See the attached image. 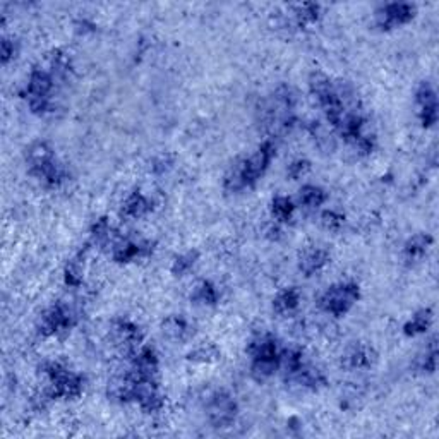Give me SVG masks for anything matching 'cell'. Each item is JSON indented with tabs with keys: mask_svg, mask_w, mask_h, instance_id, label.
I'll list each match as a JSON object with an SVG mask.
<instances>
[{
	"mask_svg": "<svg viewBox=\"0 0 439 439\" xmlns=\"http://www.w3.org/2000/svg\"><path fill=\"white\" fill-rule=\"evenodd\" d=\"M275 154V143L271 139H266L249 158H244V160L232 165L229 172L225 173V178H223V187H225L227 193H241L247 187L256 186V182L268 170Z\"/></svg>",
	"mask_w": 439,
	"mask_h": 439,
	"instance_id": "obj_1",
	"label": "cell"
},
{
	"mask_svg": "<svg viewBox=\"0 0 439 439\" xmlns=\"http://www.w3.org/2000/svg\"><path fill=\"white\" fill-rule=\"evenodd\" d=\"M28 172L45 187H59L66 181L67 173L57 160L54 148L45 141H36L26 149Z\"/></svg>",
	"mask_w": 439,
	"mask_h": 439,
	"instance_id": "obj_2",
	"label": "cell"
},
{
	"mask_svg": "<svg viewBox=\"0 0 439 439\" xmlns=\"http://www.w3.org/2000/svg\"><path fill=\"white\" fill-rule=\"evenodd\" d=\"M42 372L47 376L48 389L45 395L48 400H76L81 397L84 388V380L81 374L72 372L66 365L60 363H45L42 365Z\"/></svg>",
	"mask_w": 439,
	"mask_h": 439,
	"instance_id": "obj_3",
	"label": "cell"
},
{
	"mask_svg": "<svg viewBox=\"0 0 439 439\" xmlns=\"http://www.w3.org/2000/svg\"><path fill=\"white\" fill-rule=\"evenodd\" d=\"M251 359H253V365H251V372H253L254 380L264 381L270 376H273L276 369L282 365V350H280L278 340L270 333L259 335L258 338L251 341L249 348Z\"/></svg>",
	"mask_w": 439,
	"mask_h": 439,
	"instance_id": "obj_4",
	"label": "cell"
},
{
	"mask_svg": "<svg viewBox=\"0 0 439 439\" xmlns=\"http://www.w3.org/2000/svg\"><path fill=\"white\" fill-rule=\"evenodd\" d=\"M295 95L288 86H280L266 101L263 119L273 131H290L295 124Z\"/></svg>",
	"mask_w": 439,
	"mask_h": 439,
	"instance_id": "obj_5",
	"label": "cell"
},
{
	"mask_svg": "<svg viewBox=\"0 0 439 439\" xmlns=\"http://www.w3.org/2000/svg\"><path fill=\"white\" fill-rule=\"evenodd\" d=\"M54 76L50 72L43 71V69L35 67L31 71L24 96H26L30 110L36 115H45V113L52 110L50 95L52 89H54Z\"/></svg>",
	"mask_w": 439,
	"mask_h": 439,
	"instance_id": "obj_6",
	"label": "cell"
},
{
	"mask_svg": "<svg viewBox=\"0 0 439 439\" xmlns=\"http://www.w3.org/2000/svg\"><path fill=\"white\" fill-rule=\"evenodd\" d=\"M360 288L357 283H338L329 287L323 295L319 297V306L328 314L340 318L345 316L359 300Z\"/></svg>",
	"mask_w": 439,
	"mask_h": 439,
	"instance_id": "obj_7",
	"label": "cell"
},
{
	"mask_svg": "<svg viewBox=\"0 0 439 439\" xmlns=\"http://www.w3.org/2000/svg\"><path fill=\"white\" fill-rule=\"evenodd\" d=\"M206 414H208V421L213 428H229L237 418V401H235V398L229 392L218 389V392H215L210 397L208 404H206Z\"/></svg>",
	"mask_w": 439,
	"mask_h": 439,
	"instance_id": "obj_8",
	"label": "cell"
},
{
	"mask_svg": "<svg viewBox=\"0 0 439 439\" xmlns=\"http://www.w3.org/2000/svg\"><path fill=\"white\" fill-rule=\"evenodd\" d=\"M76 324V316L64 304H55L48 307L47 311L40 316L38 321V333L42 336H54L60 331H69Z\"/></svg>",
	"mask_w": 439,
	"mask_h": 439,
	"instance_id": "obj_9",
	"label": "cell"
},
{
	"mask_svg": "<svg viewBox=\"0 0 439 439\" xmlns=\"http://www.w3.org/2000/svg\"><path fill=\"white\" fill-rule=\"evenodd\" d=\"M416 16V6L406 2H393L381 6L376 11V24L381 30L389 31L410 23Z\"/></svg>",
	"mask_w": 439,
	"mask_h": 439,
	"instance_id": "obj_10",
	"label": "cell"
},
{
	"mask_svg": "<svg viewBox=\"0 0 439 439\" xmlns=\"http://www.w3.org/2000/svg\"><path fill=\"white\" fill-rule=\"evenodd\" d=\"M112 338L122 353L132 357L139 348L141 341H143V335H141V329L137 324L127 319H117L112 324Z\"/></svg>",
	"mask_w": 439,
	"mask_h": 439,
	"instance_id": "obj_11",
	"label": "cell"
},
{
	"mask_svg": "<svg viewBox=\"0 0 439 439\" xmlns=\"http://www.w3.org/2000/svg\"><path fill=\"white\" fill-rule=\"evenodd\" d=\"M416 101L418 105V117H421V124L426 129L433 127L438 122V96L434 91L433 84L424 81L418 84L416 91Z\"/></svg>",
	"mask_w": 439,
	"mask_h": 439,
	"instance_id": "obj_12",
	"label": "cell"
},
{
	"mask_svg": "<svg viewBox=\"0 0 439 439\" xmlns=\"http://www.w3.org/2000/svg\"><path fill=\"white\" fill-rule=\"evenodd\" d=\"M153 253V244L139 241L134 242L129 239H120V241L113 242L112 258L115 263H131L132 259L141 258V256H148Z\"/></svg>",
	"mask_w": 439,
	"mask_h": 439,
	"instance_id": "obj_13",
	"label": "cell"
},
{
	"mask_svg": "<svg viewBox=\"0 0 439 439\" xmlns=\"http://www.w3.org/2000/svg\"><path fill=\"white\" fill-rule=\"evenodd\" d=\"M132 376L141 377V380H154L158 374V355L152 347L139 348L132 355L131 371Z\"/></svg>",
	"mask_w": 439,
	"mask_h": 439,
	"instance_id": "obj_14",
	"label": "cell"
},
{
	"mask_svg": "<svg viewBox=\"0 0 439 439\" xmlns=\"http://www.w3.org/2000/svg\"><path fill=\"white\" fill-rule=\"evenodd\" d=\"M287 380L294 381V383L302 386V388L312 389V392H318V389L324 388L328 383L326 376H324L318 367H314V365L307 363H302L294 372L288 374Z\"/></svg>",
	"mask_w": 439,
	"mask_h": 439,
	"instance_id": "obj_15",
	"label": "cell"
},
{
	"mask_svg": "<svg viewBox=\"0 0 439 439\" xmlns=\"http://www.w3.org/2000/svg\"><path fill=\"white\" fill-rule=\"evenodd\" d=\"M331 259V256L326 249L321 247H311V249L304 251L302 256L299 258V270L306 276H314L319 273L321 270L326 268V264Z\"/></svg>",
	"mask_w": 439,
	"mask_h": 439,
	"instance_id": "obj_16",
	"label": "cell"
},
{
	"mask_svg": "<svg viewBox=\"0 0 439 439\" xmlns=\"http://www.w3.org/2000/svg\"><path fill=\"white\" fill-rule=\"evenodd\" d=\"M161 329H164V335L166 338L173 340V341H186L189 340L190 336L194 335V329L190 326V323L187 321L184 316H169L161 324Z\"/></svg>",
	"mask_w": 439,
	"mask_h": 439,
	"instance_id": "obj_17",
	"label": "cell"
},
{
	"mask_svg": "<svg viewBox=\"0 0 439 439\" xmlns=\"http://www.w3.org/2000/svg\"><path fill=\"white\" fill-rule=\"evenodd\" d=\"M374 360H376V353L365 343L352 345L345 355V364L350 369H369Z\"/></svg>",
	"mask_w": 439,
	"mask_h": 439,
	"instance_id": "obj_18",
	"label": "cell"
},
{
	"mask_svg": "<svg viewBox=\"0 0 439 439\" xmlns=\"http://www.w3.org/2000/svg\"><path fill=\"white\" fill-rule=\"evenodd\" d=\"M152 211L153 203L139 190H134L132 194H129V198L124 201V206H122V215L127 218H143Z\"/></svg>",
	"mask_w": 439,
	"mask_h": 439,
	"instance_id": "obj_19",
	"label": "cell"
},
{
	"mask_svg": "<svg viewBox=\"0 0 439 439\" xmlns=\"http://www.w3.org/2000/svg\"><path fill=\"white\" fill-rule=\"evenodd\" d=\"M433 244V237L428 234H417L414 235L412 239H409L405 244V259L409 263H417L424 258L426 253H428L429 246Z\"/></svg>",
	"mask_w": 439,
	"mask_h": 439,
	"instance_id": "obj_20",
	"label": "cell"
},
{
	"mask_svg": "<svg viewBox=\"0 0 439 439\" xmlns=\"http://www.w3.org/2000/svg\"><path fill=\"white\" fill-rule=\"evenodd\" d=\"M299 302H300V292L297 290L295 287L285 288V290H282L275 297L273 311L278 316H287L299 307Z\"/></svg>",
	"mask_w": 439,
	"mask_h": 439,
	"instance_id": "obj_21",
	"label": "cell"
},
{
	"mask_svg": "<svg viewBox=\"0 0 439 439\" xmlns=\"http://www.w3.org/2000/svg\"><path fill=\"white\" fill-rule=\"evenodd\" d=\"M431 323H433V311L431 309H421V311L412 316V319L406 321L404 333L406 336H417L421 333L428 331Z\"/></svg>",
	"mask_w": 439,
	"mask_h": 439,
	"instance_id": "obj_22",
	"label": "cell"
},
{
	"mask_svg": "<svg viewBox=\"0 0 439 439\" xmlns=\"http://www.w3.org/2000/svg\"><path fill=\"white\" fill-rule=\"evenodd\" d=\"M190 299L196 304H201V306H217L219 294L213 283L208 282V280H203V282H199L196 288H194Z\"/></svg>",
	"mask_w": 439,
	"mask_h": 439,
	"instance_id": "obj_23",
	"label": "cell"
},
{
	"mask_svg": "<svg viewBox=\"0 0 439 439\" xmlns=\"http://www.w3.org/2000/svg\"><path fill=\"white\" fill-rule=\"evenodd\" d=\"M50 66H52L50 74L54 76V79H55V77H57V79H60V81L67 79V76L71 74V71H72L71 57H69L66 52H62V50H54V52H52Z\"/></svg>",
	"mask_w": 439,
	"mask_h": 439,
	"instance_id": "obj_24",
	"label": "cell"
},
{
	"mask_svg": "<svg viewBox=\"0 0 439 439\" xmlns=\"http://www.w3.org/2000/svg\"><path fill=\"white\" fill-rule=\"evenodd\" d=\"M299 199L306 208H319V206L324 205V201L328 199V194L326 190L321 189L318 186L307 184L300 189Z\"/></svg>",
	"mask_w": 439,
	"mask_h": 439,
	"instance_id": "obj_25",
	"label": "cell"
},
{
	"mask_svg": "<svg viewBox=\"0 0 439 439\" xmlns=\"http://www.w3.org/2000/svg\"><path fill=\"white\" fill-rule=\"evenodd\" d=\"M294 211L295 206L290 198L276 196L273 201H271V215H273V218L278 219L280 223L290 222L292 217H294Z\"/></svg>",
	"mask_w": 439,
	"mask_h": 439,
	"instance_id": "obj_26",
	"label": "cell"
},
{
	"mask_svg": "<svg viewBox=\"0 0 439 439\" xmlns=\"http://www.w3.org/2000/svg\"><path fill=\"white\" fill-rule=\"evenodd\" d=\"M295 21L300 28H306L309 24H314L321 16V7L318 4H300L294 11Z\"/></svg>",
	"mask_w": 439,
	"mask_h": 439,
	"instance_id": "obj_27",
	"label": "cell"
},
{
	"mask_svg": "<svg viewBox=\"0 0 439 439\" xmlns=\"http://www.w3.org/2000/svg\"><path fill=\"white\" fill-rule=\"evenodd\" d=\"M83 261L84 253H79L67 263L66 271H64V278H66L67 285L79 287L83 283Z\"/></svg>",
	"mask_w": 439,
	"mask_h": 439,
	"instance_id": "obj_28",
	"label": "cell"
},
{
	"mask_svg": "<svg viewBox=\"0 0 439 439\" xmlns=\"http://www.w3.org/2000/svg\"><path fill=\"white\" fill-rule=\"evenodd\" d=\"M436 363H438V345H436V338H433L431 340L428 350L422 353V355L416 360V367L421 372L433 374L434 371H436Z\"/></svg>",
	"mask_w": 439,
	"mask_h": 439,
	"instance_id": "obj_29",
	"label": "cell"
},
{
	"mask_svg": "<svg viewBox=\"0 0 439 439\" xmlns=\"http://www.w3.org/2000/svg\"><path fill=\"white\" fill-rule=\"evenodd\" d=\"M198 259H199L198 251H189V253L177 256L172 264V273L176 276H184L186 273H189V271L193 270L194 264L198 263Z\"/></svg>",
	"mask_w": 439,
	"mask_h": 439,
	"instance_id": "obj_30",
	"label": "cell"
},
{
	"mask_svg": "<svg viewBox=\"0 0 439 439\" xmlns=\"http://www.w3.org/2000/svg\"><path fill=\"white\" fill-rule=\"evenodd\" d=\"M91 237L95 242L105 244V242H115L112 237V227H110L108 218H100L96 219L95 225L91 227Z\"/></svg>",
	"mask_w": 439,
	"mask_h": 439,
	"instance_id": "obj_31",
	"label": "cell"
},
{
	"mask_svg": "<svg viewBox=\"0 0 439 439\" xmlns=\"http://www.w3.org/2000/svg\"><path fill=\"white\" fill-rule=\"evenodd\" d=\"M187 359L193 360V363H215V360L219 359V350L215 345H205V347H199L194 352H190Z\"/></svg>",
	"mask_w": 439,
	"mask_h": 439,
	"instance_id": "obj_32",
	"label": "cell"
},
{
	"mask_svg": "<svg viewBox=\"0 0 439 439\" xmlns=\"http://www.w3.org/2000/svg\"><path fill=\"white\" fill-rule=\"evenodd\" d=\"M321 223H323L324 229L336 232V230H340L341 227H343L345 217L341 213H338V211L329 210V211H324V213L321 215Z\"/></svg>",
	"mask_w": 439,
	"mask_h": 439,
	"instance_id": "obj_33",
	"label": "cell"
},
{
	"mask_svg": "<svg viewBox=\"0 0 439 439\" xmlns=\"http://www.w3.org/2000/svg\"><path fill=\"white\" fill-rule=\"evenodd\" d=\"M309 169H311V164H309L307 160H302V158H300V160L292 161V164L288 165L287 173L292 181H297V178L306 176V173L309 172Z\"/></svg>",
	"mask_w": 439,
	"mask_h": 439,
	"instance_id": "obj_34",
	"label": "cell"
},
{
	"mask_svg": "<svg viewBox=\"0 0 439 439\" xmlns=\"http://www.w3.org/2000/svg\"><path fill=\"white\" fill-rule=\"evenodd\" d=\"M172 165H173V156L166 153V154H160V156L154 158L152 169L154 173H165L172 169Z\"/></svg>",
	"mask_w": 439,
	"mask_h": 439,
	"instance_id": "obj_35",
	"label": "cell"
},
{
	"mask_svg": "<svg viewBox=\"0 0 439 439\" xmlns=\"http://www.w3.org/2000/svg\"><path fill=\"white\" fill-rule=\"evenodd\" d=\"M16 54H18V47H16V43L4 36L2 38V64H9V60L14 59Z\"/></svg>",
	"mask_w": 439,
	"mask_h": 439,
	"instance_id": "obj_36",
	"label": "cell"
}]
</instances>
